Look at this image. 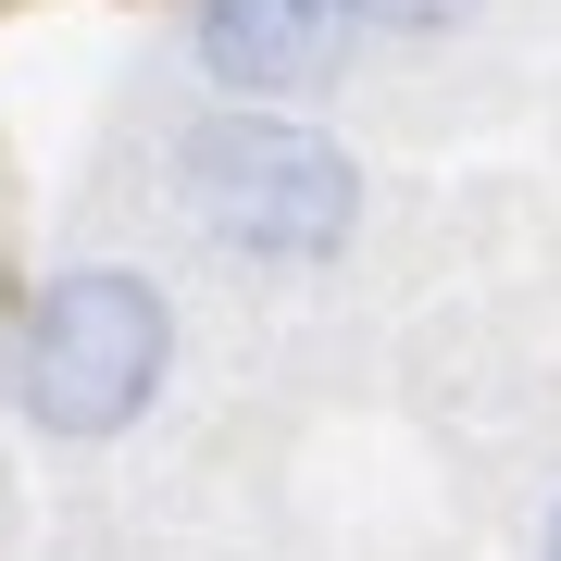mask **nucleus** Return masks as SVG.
<instances>
[{"instance_id":"nucleus-4","label":"nucleus","mask_w":561,"mask_h":561,"mask_svg":"<svg viewBox=\"0 0 561 561\" xmlns=\"http://www.w3.org/2000/svg\"><path fill=\"white\" fill-rule=\"evenodd\" d=\"M461 0H362V25H449Z\"/></svg>"},{"instance_id":"nucleus-3","label":"nucleus","mask_w":561,"mask_h":561,"mask_svg":"<svg viewBox=\"0 0 561 561\" xmlns=\"http://www.w3.org/2000/svg\"><path fill=\"white\" fill-rule=\"evenodd\" d=\"M362 38V0H201V25H187V50H201L213 88H238V101H300L324 88Z\"/></svg>"},{"instance_id":"nucleus-5","label":"nucleus","mask_w":561,"mask_h":561,"mask_svg":"<svg viewBox=\"0 0 561 561\" xmlns=\"http://www.w3.org/2000/svg\"><path fill=\"white\" fill-rule=\"evenodd\" d=\"M537 561H561V500H549V537H537Z\"/></svg>"},{"instance_id":"nucleus-2","label":"nucleus","mask_w":561,"mask_h":561,"mask_svg":"<svg viewBox=\"0 0 561 561\" xmlns=\"http://www.w3.org/2000/svg\"><path fill=\"white\" fill-rule=\"evenodd\" d=\"M175 375V312L138 262H62L13 324V400L38 437H125Z\"/></svg>"},{"instance_id":"nucleus-1","label":"nucleus","mask_w":561,"mask_h":561,"mask_svg":"<svg viewBox=\"0 0 561 561\" xmlns=\"http://www.w3.org/2000/svg\"><path fill=\"white\" fill-rule=\"evenodd\" d=\"M175 201L187 225L225 250V262H262V275H300V262H337L350 225H362V175L337 138H312V125L287 113H201L175 138Z\"/></svg>"}]
</instances>
